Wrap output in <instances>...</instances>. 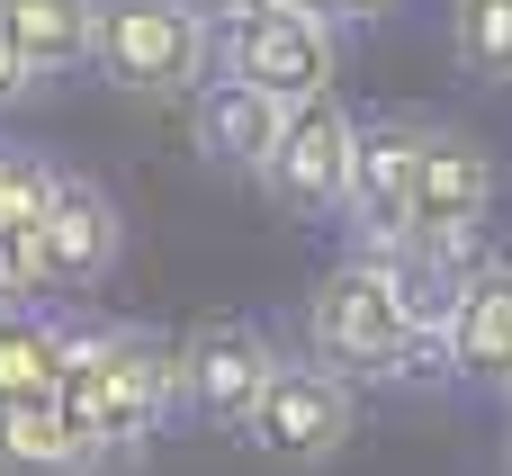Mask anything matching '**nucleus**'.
Here are the masks:
<instances>
[{
	"label": "nucleus",
	"mask_w": 512,
	"mask_h": 476,
	"mask_svg": "<svg viewBox=\"0 0 512 476\" xmlns=\"http://www.w3.org/2000/svg\"><path fill=\"white\" fill-rule=\"evenodd\" d=\"M270 369H279V351H270L261 324L207 315V324L171 351V405H189V414L216 423V432H243L252 405H261V387H270Z\"/></svg>",
	"instance_id": "obj_6"
},
{
	"label": "nucleus",
	"mask_w": 512,
	"mask_h": 476,
	"mask_svg": "<svg viewBox=\"0 0 512 476\" xmlns=\"http://www.w3.org/2000/svg\"><path fill=\"white\" fill-rule=\"evenodd\" d=\"M54 405L90 432L99 468H126L153 450L162 414H171V351L135 324L108 333H63V369H54Z\"/></svg>",
	"instance_id": "obj_1"
},
{
	"label": "nucleus",
	"mask_w": 512,
	"mask_h": 476,
	"mask_svg": "<svg viewBox=\"0 0 512 476\" xmlns=\"http://www.w3.org/2000/svg\"><path fill=\"white\" fill-rule=\"evenodd\" d=\"M495 153L468 126H414V171H405V243H477L495 216Z\"/></svg>",
	"instance_id": "obj_5"
},
{
	"label": "nucleus",
	"mask_w": 512,
	"mask_h": 476,
	"mask_svg": "<svg viewBox=\"0 0 512 476\" xmlns=\"http://www.w3.org/2000/svg\"><path fill=\"white\" fill-rule=\"evenodd\" d=\"M189 135H198L207 162L261 171V153H270V135H279V99L252 90V81H234V72H207V81L189 90Z\"/></svg>",
	"instance_id": "obj_12"
},
{
	"label": "nucleus",
	"mask_w": 512,
	"mask_h": 476,
	"mask_svg": "<svg viewBox=\"0 0 512 476\" xmlns=\"http://www.w3.org/2000/svg\"><path fill=\"white\" fill-rule=\"evenodd\" d=\"M45 297V270H36V243L18 225H0V315H36Z\"/></svg>",
	"instance_id": "obj_19"
},
{
	"label": "nucleus",
	"mask_w": 512,
	"mask_h": 476,
	"mask_svg": "<svg viewBox=\"0 0 512 476\" xmlns=\"http://www.w3.org/2000/svg\"><path fill=\"white\" fill-rule=\"evenodd\" d=\"M27 90H36V72H27V54L9 45V27H0V108H18Z\"/></svg>",
	"instance_id": "obj_21"
},
{
	"label": "nucleus",
	"mask_w": 512,
	"mask_h": 476,
	"mask_svg": "<svg viewBox=\"0 0 512 476\" xmlns=\"http://www.w3.org/2000/svg\"><path fill=\"white\" fill-rule=\"evenodd\" d=\"M504 468H512V450H504Z\"/></svg>",
	"instance_id": "obj_22"
},
{
	"label": "nucleus",
	"mask_w": 512,
	"mask_h": 476,
	"mask_svg": "<svg viewBox=\"0 0 512 476\" xmlns=\"http://www.w3.org/2000/svg\"><path fill=\"white\" fill-rule=\"evenodd\" d=\"M351 423H360V414H351V378H333L324 360H279L243 432H252L261 459H279V468H324V459L351 441Z\"/></svg>",
	"instance_id": "obj_7"
},
{
	"label": "nucleus",
	"mask_w": 512,
	"mask_h": 476,
	"mask_svg": "<svg viewBox=\"0 0 512 476\" xmlns=\"http://www.w3.org/2000/svg\"><path fill=\"white\" fill-rule=\"evenodd\" d=\"M441 360L477 387H504L512 378V261H477L459 306H450V333H441Z\"/></svg>",
	"instance_id": "obj_11"
},
{
	"label": "nucleus",
	"mask_w": 512,
	"mask_h": 476,
	"mask_svg": "<svg viewBox=\"0 0 512 476\" xmlns=\"http://www.w3.org/2000/svg\"><path fill=\"white\" fill-rule=\"evenodd\" d=\"M468 270H477L468 243H396V252H378V279H387V297H396V315H405L414 342L450 333V306H459Z\"/></svg>",
	"instance_id": "obj_13"
},
{
	"label": "nucleus",
	"mask_w": 512,
	"mask_h": 476,
	"mask_svg": "<svg viewBox=\"0 0 512 476\" xmlns=\"http://www.w3.org/2000/svg\"><path fill=\"white\" fill-rule=\"evenodd\" d=\"M0 476H99V450L54 396H27L0 405Z\"/></svg>",
	"instance_id": "obj_14"
},
{
	"label": "nucleus",
	"mask_w": 512,
	"mask_h": 476,
	"mask_svg": "<svg viewBox=\"0 0 512 476\" xmlns=\"http://www.w3.org/2000/svg\"><path fill=\"white\" fill-rule=\"evenodd\" d=\"M54 369H63V333L45 315H0V405L54 396Z\"/></svg>",
	"instance_id": "obj_16"
},
{
	"label": "nucleus",
	"mask_w": 512,
	"mask_h": 476,
	"mask_svg": "<svg viewBox=\"0 0 512 476\" xmlns=\"http://www.w3.org/2000/svg\"><path fill=\"white\" fill-rule=\"evenodd\" d=\"M27 243H36L45 288H99V279L117 270V252H126V216H117V198H108L99 180L54 171V198H45V216L27 225Z\"/></svg>",
	"instance_id": "obj_9"
},
{
	"label": "nucleus",
	"mask_w": 512,
	"mask_h": 476,
	"mask_svg": "<svg viewBox=\"0 0 512 476\" xmlns=\"http://www.w3.org/2000/svg\"><path fill=\"white\" fill-rule=\"evenodd\" d=\"M306 342H315V360L333 378H423V369H441V342L405 333L378 261H360V252L342 270H324V288L306 306Z\"/></svg>",
	"instance_id": "obj_3"
},
{
	"label": "nucleus",
	"mask_w": 512,
	"mask_h": 476,
	"mask_svg": "<svg viewBox=\"0 0 512 476\" xmlns=\"http://www.w3.org/2000/svg\"><path fill=\"white\" fill-rule=\"evenodd\" d=\"M90 18H99V0H0V27H9V45L27 54L36 81L90 63Z\"/></svg>",
	"instance_id": "obj_15"
},
{
	"label": "nucleus",
	"mask_w": 512,
	"mask_h": 476,
	"mask_svg": "<svg viewBox=\"0 0 512 476\" xmlns=\"http://www.w3.org/2000/svg\"><path fill=\"white\" fill-rule=\"evenodd\" d=\"M450 54L468 81H512V0H450Z\"/></svg>",
	"instance_id": "obj_17"
},
{
	"label": "nucleus",
	"mask_w": 512,
	"mask_h": 476,
	"mask_svg": "<svg viewBox=\"0 0 512 476\" xmlns=\"http://www.w3.org/2000/svg\"><path fill=\"white\" fill-rule=\"evenodd\" d=\"M351 135H360V117H351L333 90H324V99L279 108V135H270V153H261L270 198H279L288 216H324V207H342V180H351Z\"/></svg>",
	"instance_id": "obj_8"
},
{
	"label": "nucleus",
	"mask_w": 512,
	"mask_h": 476,
	"mask_svg": "<svg viewBox=\"0 0 512 476\" xmlns=\"http://www.w3.org/2000/svg\"><path fill=\"white\" fill-rule=\"evenodd\" d=\"M288 9H306L315 27H369V18H387L396 0H288Z\"/></svg>",
	"instance_id": "obj_20"
},
{
	"label": "nucleus",
	"mask_w": 512,
	"mask_h": 476,
	"mask_svg": "<svg viewBox=\"0 0 512 476\" xmlns=\"http://www.w3.org/2000/svg\"><path fill=\"white\" fill-rule=\"evenodd\" d=\"M45 198H54V162L45 153H27V144H0V225H36L45 216Z\"/></svg>",
	"instance_id": "obj_18"
},
{
	"label": "nucleus",
	"mask_w": 512,
	"mask_h": 476,
	"mask_svg": "<svg viewBox=\"0 0 512 476\" xmlns=\"http://www.w3.org/2000/svg\"><path fill=\"white\" fill-rule=\"evenodd\" d=\"M405 171H414V117L360 126L351 135V180H342V225L360 243V261L405 243Z\"/></svg>",
	"instance_id": "obj_10"
},
{
	"label": "nucleus",
	"mask_w": 512,
	"mask_h": 476,
	"mask_svg": "<svg viewBox=\"0 0 512 476\" xmlns=\"http://www.w3.org/2000/svg\"><path fill=\"white\" fill-rule=\"evenodd\" d=\"M504 396H512V378H504Z\"/></svg>",
	"instance_id": "obj_23"
},
{
	"label": "nucleus",
	"mask_w": 512,
	"mask_h": 476,
	"mask_svg": "<svg viewBox=\"0 0 512 476\" xmlns=\"http://www.w3.org/2000/svg\"><path fill=\"white\" fill-rule=\"evenodd\" d=\"M207 27H216V63L234 81L270 90L279 108L333 90V27H315L306 9H288V0H216Z\"/></svg>",
	"instance_id": "obj_4"
},
{
	"label": "nucleus",
	"mask_w": 512,
	"mask_h": 476,
	"mask_svg": "<svg viewBox=\"0 0 512 476\" xmlns=\"http://www.w3.org/2000/svg\"><path fill=\"white\" fill-rule=\"evenodd\" d=\"M90 63L135 90V99H189L216 72V27L207 0H99L90 18Z\"/></svg>",
	"instance_id": "obj_2"
}]
</instances>
